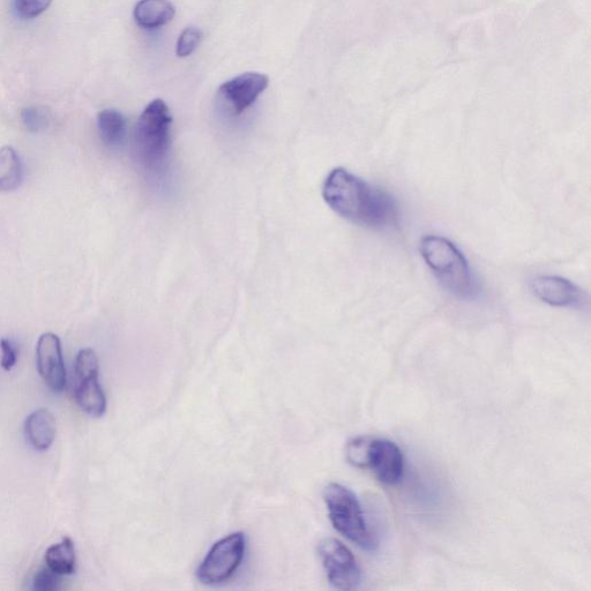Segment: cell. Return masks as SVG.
I'll return each mask as SVG.
<instances>
[{"label":"cell","mask_w":591,"mask_h":591,"mask_svg":"<svg viewBox=\"0 0 591 591\" xmlns=\"http://www.w3.org/2000/svg\"><path fill=\"white\" fill-rule=\"evenodd\" d=\"M0 349H2V368L5 371H11L17 364L18 354L12 342L7 339L0 340Z\"/></svg>","instance_id":"21"},{"label":"cell","mask_w":591,"mask_h":591,"mask_svg":"<svg viewBox=\"0 0 591 591\" xmlns=\"http://www.w3.org/2000/svg\"><path fill=\"white\" fill-rule=\"evenodd\" d=\"M175 13V6L169 0H140L133 16L141 28L155 29L169 24Z\"/></svg>","instance_id":"13"},{"label":"cell","mask_w":591,"mask_h":591,"mask_svg":"<svg viewBox=\"0 0 591 591\" xmlns=\"http://www.w3.org/2000/svg\"><path fill=\"white\" fill-rule=\"evenodd\" d=\"M201 40H203V32L200 29L194 27L184 29L177 41V56L181 58L191 56L198 48Z\"/></svg>","instance_id":"18"},{"label":"cell","mask_w":591,"mask_h":591,"mask_svg":"<svg viewBox=\"0 0 591 591\" xmlns=\"http://www.w3.org/2000/svg\"><path fill=\"white\" fill-rule=\"evenodd\" d=\"M246 550L243 533H234L213 545L198 568V580L206 586L226 583L242 565Z\"/></svg>","instance_id":"5"},{"label":"cell","mask_w":591,"mask_h":591,"mask_svg":"<svg viewBox=\"0 0 591 591\" xmlns=\"http://www.w3.org/2000/svg\"><path fill=\"white\" fill-rule=\"evenodd\" d=\"M37 370L52 392L62 393L66 387V368L62 343L54 333L40 336L36 347Z\"/></svg>","instance_id":"9"},{"label":"cell","mask_w":591,"mask_h":591,"mask_svg":"<svg viewBox=\"0 0 591 591\" xmlns=\"http://www.w3.org/2000/svg\"><path fill=\"white\" fill-rule=\"evenodd\" d=\"M52 0H14V6L21 18L34 19L40 17L51 5Z\"/></svg>","instance_id":"19"},{"label":"cell","mask_w":591,"mask_h":591,"mask_svg":"<svg viewBox=\"0 0 591 591\" xmlns=\"http://www.w3.org/2000/svg\"><path fill=\"white\" fill-rule=\"evenodd\" d=\"M366 467H369L381 483L395 485L405 474V458L400 447L388 439L369 441L366 453Z\"/></svg>","instance_id":"8"},{"label":"cell","mask_w":591,"mask_h":591,"mask_svg":"<svg viewBox=\"0 0 591 591\" xmlns=\"http://www.w3.org/2000/svg\"><path fill=\"white\" fill-rule=\"evenodd\" d=\"M46 565L58 575H72L77 570L76 546L70 537H65L61 543L50 546L46 552Z\"/></svg>","instance_id":"15"},{"label":"cell","mask_w":591,"mask_h":591,"mask_svg":"<svg viewBox=\"0 0 591 591\" xmlns=\"http://www.w3.org/2000/svg\"><path fill=\"white\" fill-rule=\"evenodd\" d=\"M530 289L540 301L556 308H580L587 302L581 288L560 276H537L530 282Z\"/></svg>","instance_id":"10"},{"label":"cell","mask_w":591,"mask_h":591,"mask_svg":"<svg viewBox=\"0 0 591 591\" xmlns=\"http://www.w3.org/2000/svg\"><path fill=\"white\" fill-rule=\"evenodd\" d=\"M323 196L336 214L358 226L384 230L398 224V204L391 194L346 169L336 168L328 175Z\"/></svg>","instance_id":"1"},{"label":"cell","mask_w":591,"mask_h":591,"mask_svg":"<svg viewBox=\"0 0 591 591\" xmlns=\"http://www.w3.org/2000/svg\"><path fill=\"white\" fill-rule=\"evenodd\" d=\"M57 432L56 418L47 408L37 409L27 417L25 435L36 451L46 452L54 444Z\"/></svg>","instance_id":"12"},{"label":"cell","mask_w":591,"mask_h":591,"mask_svg":"<svg viewBox=\"0 0 591 591\" xmlns=\"http://www.w3.org/2000/svg\"><path fill=\"white\" fill-rule=\"evenodd\" d=\"M61 575L52 572L50 568H41L33 579V588L37 591H54L59 588Z\"/></svg>","instance_id":"20"},{"label":"cell","mask_w":591,"mask_h":591,"mask_svg":"<svg viewBox=\"0 0 591 591\" xmlns=\"http://www.w3.org/2000/svg\"><path fill=\"white\" fill-rule=\"evenodd\" d=\"M318 552L328 581L334 588L354 590L361 585V568L346 545L335 538H326L320 542Z\"/></svg>","instance_id":"7"},{"label":"cell","mask_w":591,"mask_h":591,"mask_svg":"<svg viewBox=\"0 0 591 591\" xmlns=\"http://www.w3.org/2000/svg\"><path fill=\"white\" fill-rule=\"evenodd\" d=\"M172 117L166 102L157 99L148 104L136 127V152L142 166L159 172L166 166L170 151Z\"/></svg>","instance_id":"3"},{"label":"cell","mask_w":591,"mask_h":591,"mask_svg":"<svg viewBox=\"0 0 591 591\" xmlns=\"http://www.w3.org/2000/svg\"><path fill=\"white\" fill-rule=\"evenodd\" d=\"M268 84L269 78L265 74L248 72L224 82L219 93L234 115H241L266 91Z\"/></svg>","instance_id":"11"},{"label":"cell","mask_w":591,"mask_h":591,"mask_svg":"<svg viewBox=\"0 0 591 591\" xmlns=\"http://www.w3.org/2000/svg\"><path fill=\"white\" fill-rule=\"evenodd\" d=\"M421 256L447 291L461 299H474L480 293L465 254L445 237L428 235L420 244Z\"/></svg>","instance_id":"2"},{"label":"cell","mask_w":591,"mask_h":591,"mask_svg":"<svg viewBox=\"0 0 591 591\" xmlns=\"http://www.w3.org/2000/svg\"><path fill=\"white\" fill-rule=\"evenodd\" d=\"M21 121L31 132L46 130L50 124V114L46 108L28 107L21 110Z\"/></svg>","instance_id":"17"},{"label":"cell","mask_w":591,"mask_h":591,"mask_svg":"<svg viewBox=\"0 0 591 591\" xmlns=\"http://www.w3.org/2000/svg\"><path fill=\"white\" fill-rule=\"evenodd\" d=\"M324 498L334 528L359 548L376 550V540L366 525L361 503L355 493L344 485L331 483L326 486Z\"/></svg>","instance_id":"4"},{"label":"cell","mask_w":591,"mask_h":591,"mask_svg":"<svg viewBox=\"0 0 591 591\" xmlns=\"http://www.w3.org/2000/svg\"><path fill=\"white\" fill-rule=\"evenodd\" d=\"M24 182V164L16 149L5 146L0 149V193H11Z\"/></svg>","instance_id":"14"},{"label":"cell","mask_w":591,"mask_h":591,"mask_svg":"<svg viewBox=\"0 0 591 591\" xmlns=\"http://www.w3.org/2000/svg\"><path fill=\"white\" fill-rule=\"evenodd\" d=\"M76 388L74 398L78 406L89 416L99 418L106 414L107 398L99 381L100 363L95 351L82 349L74 364Z\"/></svg>","instance_id":"6"},{"label":"cell","mask_w":591,"mask_h":591,"mask_svg":"<svg viewBox=\"0 0 591 591\" xmlns=\"http://www.w3.org/2000/svg\"><path fill=\"white\" fill-rule=\"evenodd\" d=\"M97 127L104 145L117 147L121 145L126 133V119L121 112L107 109L97 116Z\"/></svg>","instance_id":"16"}]
</instances>
